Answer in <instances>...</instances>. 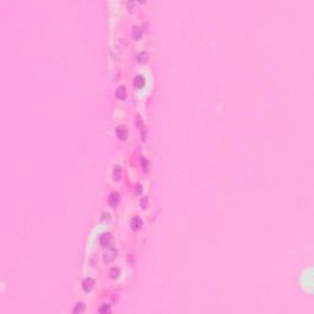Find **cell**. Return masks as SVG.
Wrapping results in <instances>:
<instances>
[{
	"label": "cell",
	"mask_w": 314,
	"mask_h": 314,
	"mask_svg": "<svg viewBox=\"0 0 314 314\" xmlns=\"http://www.w3.org/2000/svg\"><path fill=\"white\" fill-rule=\"evenodd\" d=\"M93 285H95V281L91 279V277H86V279L82 281V290L85 292H90L92 290Z\"/></svg>",
	"instance_id": "obj_1"
},
{
	"label": "cell",
	"mask_w": 314,
	"mask_h": 314,
	"mask_svg": "<svg viewBox=\"0 0 314 314\" xmlns=\"http://www.w3.org/2000/svg\"><path fill=\"white\" fill-rule=\"evenodd\" d=\"M130 226H131L133 231H139L141 228V226H142V220L140 217H138V216L134 217L131 220V222H130Z\"/></svg>",
	"instance_id": "obj_2"
},
{
	"label": "cell",
	"mask_w": 314,
	"mask_h": 314,
	"mask_svg": "<svg viewBox=\"0 0 314 314\" xmlns=\"http://www.w3.org/2000/svg\"><path fill=\"white\" fill-rule=\"evenodd\" d=\"M134 86L136 88H142L145 86V79H144L142 75H136L135 79H134Z\"/></svg>",
	"instance_id": "obj_3"
},
{
	"label": "cell",
	"mask_w": 314,
	"mask_h": 314,
	"mask_svg": "<svg viewBox=\"0 0 314 314\" xmlns=\"http://www.w3.org/2000/svg\"><path fill=\"white\" fill-rule=\"evenodd\" d=\"M108 201H109V205H111V206L115 208V206L118 205V203H119V194H118V193H115V192H113V193L109 195Z\"/></svg>",
	"instance_id": "obj_4"
},
{
	"label": "cell",
	"mask_w": 314,
	"mask_h": 314,
	"mask_svg": "<svg viewBox=\"0 0 314 314\" xmlns=\"http://www.w3.org/2000/svg\"><path fill=\"white\" fill-rule=\"evenodd\" d=\"M115 133H117V136H118L120 140H124L125 138H127V130H125V128L122 127V125H119V127L115 128Z\"/></svg>",
	"instance_id": "obj_5"
},
{
	"label": "cell",
	"mask_w": 314,
	"mask_h": 314,
	"mask_svg": "<svg viewBox=\"0 0 314 314\" xmlns=\"http://www.w3.org/2000/svg\"><path fill=\"white\" fill-rule=\"evenodd\" d=\"M115 96H117V98H119V100H124L125 96H127V90H125V87L119 86L115 91Z\"/></svg>",
	"instance_id": "obj_6"
},
{
	"label": "cell",
	"mask_w": 314,
	"mask_h": 314,
	"mask_svg": "<svg viewBox=\"0 0 314 314\" xmlns=\"http://www.w3.org/2000/svg\"><path fill=\"white\" fill-rule=\"evenodd\" d=\"M133 34H134V38H135L136 41L140 39L141 36H142V27H141V26H134Z\"/></svg>",
	"instance_id": "obj_7"
},
{
	"label": "cell",
	"mask_w": 314,
	"mask_h": 314,
	"mask_svg": "<svg viewBox=\"0 0 314 314\" xmlns=\"http://www.w3.org/2000/svg\"><path fill=\"white\" fill-rule=\"evenodd\" d=\"M111 239H112V236L109 235V233H104L103 236H101V243H102V246H108V243L111 242Z\"/></svg>",
	"instance_id": "obj_8"
},
{
	"label": "cell",
	"mask_w": 314,
	"mask_h": 314,
	"mask_svg": "<svg viewBox=\"0 0 314 314\" xmlns=\"http://www.w3.org/2000/svg\"><path fill=\"white\" fill-rule=\"evenodd\" d=\"M146 59H147V55H146V53H144V52L142 53H139V54L136 55V60L139 63H144Z\"/></svg>",
	"instance_id": "obj_9"
},
{
	"label": "cell",
	"mask_w": 314,
	"mask_h": 314,
	"mask_svg": "<svg viewBox=\"0 0 314 314\" xmlns=\"http://www.w3.org/2000/svg\"><path fill=\"white\" fill-rule=\"evenodd\" d=\"M113 174H114V179H119L120 176H122V168H120L119 166H118V167H115V168H114Z\"/></svg>",
	"instance_id": "obj_10"
},
{
	"label": "cell",
	"mask_w": 314,
	"mask_h": 314,
	"mask_svg": "<svg viewBox=\"0 0 314 314\" xmlns=\"http://www.w3.org/2000/svg\"><path fill=\"white\" fill-rule=\"evenodd\" d=\"M84 309H85V307H84V304L82 303H77L76 304V307L74 308V313H80V312H84Z\"/></svg>",
	"instance_id": "obj_11"
},
{
	"label": "cell",
	"mask_w": 314,
	"mask_h": 314,
	"mask_svg": "<svg viewBox=\"0 0 314 314\" xmlns=\"http://www.w3.org/2000/svg\"><path fill=\"white\" fill-rule=\"evenodd\" d=\"M111 275H112L113 279H115V277H118V276H119V270H118L117 267H113L112 270H111Z\"/></svg>",
	"instance_id": "obj_12"
},
{
	"label": "cell",
	"mask_w": 314,
	"mask_h": 314,
	"mask_svg": "<svg viewBox=\"0 0 314 314\" xmlns=\"http://www.w3.org/2000/svg\"><path fill=\"white\" fill-rule=\"evenodd\" d=\"M141 163H142V168H144V171L146 172L147 169H149V163L146 162V160H145V158H141Z\"/></svg>",
	"instance_id": "obj_13"
},
{
	"label": "cell",
	"mask_w": 314,
	"mask_h": 314,
	"mask_svg": "<svg viewBox=\"0 0 314 314\" xmlns=\"http://www.w3.org/2000/svg\"><path fill=\"white\" fill-rule=\"evenodd\" d=\"M108 310H109L108 304H107V306H104V307H102V308L100 309V312H101V313H103V312H108Z\"/></svg>",
	"instance_id": "obj_14"
}]
</instances>
